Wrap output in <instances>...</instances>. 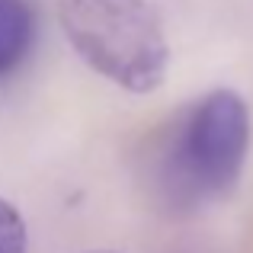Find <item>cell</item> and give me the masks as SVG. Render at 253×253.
Listing matches in <instances>:
<instances>
[{
	"label": "cell",
	"instance_id": "obj_1",
	"mask_svg": "<svg viewBox=\"0 0 253 253\" xmlns=\"http://www.w3.org/2000/svg\"><path fill=\"white\" fill-rule=\"evenodd\" d=\"M74 51L128 93H154L167 77L170 45L148 0H58Z\"/></svg>",
	"mask_w": 253,
	"mask_h": 253
},
{
	"label": "cell",
	"instance_id": "obj_2",
	"mask_svg": "<svg viewBox=\"0 0 253 253\" xmlns=\"http://www.w3.org/2000/svg\"><path fill=\"white\" fill-rule=\"evenodd\" d=\"M250 151V112L241 93L211 90L189 109L173 141V176L189 196L215 199L237 183Z\"/></svg>",
	"mask_w": 253,
	"mask_h": 253
},
{
	"label": "cell",
	"instance_id": "obj_3",
	"mask_svg": "<svg viewBox=\"0 0 253 253\" xmlns=\"http://www.w3.org/2000/svg\"><path fill=\"white\" fill-rule=\"evenodd\" d=\"M36 19L26 0H0V77L13 74L32 48Z\"/></svg>",
	"mask_w": 253,
	"mask_h": 253
},
{
	"label": "cell",
	"instance_id": "obj_4",
	"mask_svg": "<svg viewBox=\"0 0 253 253\" xmlns=\"http://www.w3.org/2000/svg\"><path fill=\"white\" fill-rule=\"evenodd\" d=\"M0 253H26V221L6 199H0Z\"/></svg>",
	"mask_w": 253,
	"mask_h": 253
},
{
	"label": "cell",
	"instance_id": "obj_5",
	"mask_svg": "<svg viewBox=\"0 0 253 253\" xmlns=\"http://www.w3.org/2000/svg\"><path fill=\"white\" fill-rule=\"evenodd\" d=\"M103 253H106V250H103Z\"/></svg>",
	"mask_w": 253,
	"mask_h": 253
}]
</instances>
